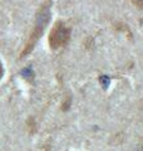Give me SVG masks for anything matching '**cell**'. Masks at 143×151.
<instances>
[{"instance_id": "6da1fadb", "label": "cell", "mask_w": 143, "mask_h": 151, "mask_svg": "<svg viewBox=\"0 0 143 151\" xmlns=\"http://www.w3.org/2000/svg\"><path fill=\"white\" fill-rule=\"evenodd\" d=\"M49 20H50V1H46V3L43 4L39 9V12L36 13L34 27H33V30L29 35V39L26 40L25 47H24V49L21 52V57L28 55L33 49H34V47L36 45V43L39 42V39L43 35V33H44Z\"/></svg>"}, {"instance_id": "7a4b0ae2", "label": "cell", "mask_w": 143, "mask_h": 151, "mask_svg": "<svg viewBox=\"0 0 143 151\" xmlns=\"http://www.w3.org/2000/svg\"><path fill=\"white\" fill-rule=\"evenodd\" d=\"M70 39V28L66 27L63 22L55 23L49 34V45L51 49H59L68 44Z\"/></svg>"}, {"instance_id": "3957f363", "label": "cell", "mask_w": 143, "mask_h": 151, "mask_svg": "<svg viewBox=\"0 0 143 151\" xmlns=\"http://www.w3.org/2000/svg\"><path fill=\"white\" fill-rule=\"evenodd\" d=\"M132 3L138 8H143V0H132Z\"/></svg>"}, {"instance_id": "277c9868", "label": "cell", "mask_w": 143, "mask_h": 151, "mask_svg": "<svg viewBox=\"0 0 143 151\" xmlns=\"http://www.w3.org/2000/svg\"><path fill=\"white\" fill-rule=\"evenodd\" d=\"M3 73H4V70H3V65H1V62H0V79H1V77H3Z\"/></svg>"}, {"instance_id": "5b68a950", "label": "cell", "mask_w": 143, "mask_h": 151, "mask_svg": "<svg viewBox=\"0 0 143 151\" xmlns=\"http://www.w3.org/2000/svg\"><path fill=\"white\" fill-rule=\"evenodd\" d=\"M137 151H143V142H142L141 145H138V149H137Z\"/></svg>"}]
</instances>
